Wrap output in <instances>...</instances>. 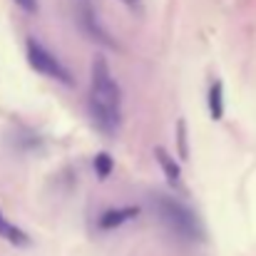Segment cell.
Segmentation results:
<instances>
[{
    "label": "cell",
    "instance_id": "cell-9",
    "mask_svg": "<svg viewBox=\"0 0 256 256\" xmlns=\"http://www.w3.org/2000/svg\"><path fill=\"white\" fill-rule=\"evenodd\" d=\"M92 164H94V174L100 176V179H107L112 170H114V160L107 154V152H97L94 154V160H92Z\"/></svg>",
    "mask_w": 256,
    "mask_h": 256
},
{
    "label": "cell",
    "instance_id": "cell-3",
    "mask_svg": "<svg viewBox=\"0 0 256 256\" xmlns=\"http://www.w3.org/2000/svg\"><path fill=\"white\" fill-rule=\"evenodd\" d=\"M25 55H28V62H30V68L35 70V72H40V75H45V78H50V80H55V82H60V85H72V75H70V70L60 62V58H55L40 40H35V38H28L25 40Z\"/></svg>",
    "mask_w": 256,
    "mask_h": 256
},
{
    "label": "cell",
    "instance_id": "cell-12",
    "mask_svg": "<svg viewBox=\"0 0 256 256\" xmlns=\"http://www.w3.org/2000/svg\"><path fill=\"white\" fill-rule=\"evenodd\" d=\"M122 2H124L130 10H140V8H142V0H122Z\"/></svg>",
    "mask_w": 256,
    "mask_h": 256
},
{
    "label": "cell",
    "instance_id": "cell-8",
    "mask_svg": "<svg viewBox=\"0 0 256 256\" xmlns=\"http://www.w3.org/2000/svg\"><path fill=\"white\" fill-rule=\"evenodd\" d=\"M206 104H209V117L214 122H219L224 117V85H222V80H214L209 85V100H206Z\"/></svg>",
    "mask_w": 256,
    "mask_h": 256
},
{
    "label": "cell",
    "instance_id": "cell-10",
    "mask_svg": "<svg viewBox=\"0 0 256 256\" xmlns=\"http://www.w3.org/2000/svg\"><path fill=\"white\" fill-rule=\"evenodd\" d=\"M176 147H179V157L186 160L189 157V144H186V122L184 120L176 122Z\"/></svg>",
    "mask_w": 256,
    "mask_h": 256
},
{
    "label": "cell",
    "instance_id": "cell-6",
    "mask_svg": "<svg viewBox=\"0 0 256 256\" xmlns=\"http://www.w3.org/2000/svg\"><path fill=\"white\" fill-rule=\"evenodd\" d=\"M154 157H157V164H160V170L164 174V179L170 182L172 186H179L182 184V167H179V162L172 157L164 147H157Z\"/></svg>",
    "mask_w": 256,
    "mask_h": 256
},
{
    "label": "cell",
    "instance_id": "cell-5",
    "mask_svg": "<svg viewBox=\"0 0 256 256\" xmlns=\"http://www.w3.org/2000/svg\"><path fill=\"white\" fill-rule=\"evenodd\" d=\"M140 216V206H117V209H107L102 216H100V229L102 232H112V229H120L124 226L127 222L137 219Z\"/></svg>",
    "mask_w": 256,
    "mask_h": 256
},
{
    "label": "cell",
    "instance_id": "cell-1",
    "mask_svg": "<svg viewBox=\"0 0 256 256\" xmlns=\"http://www.w3.org/2000/svg\"><path fill=\"white\" fill-rule=\"evenodd\" d=\"M87 107H90L94 127L102 134L114 137L120 132V124H122V92H120L117 80L110 72V65H107L104 55L92 58Z\"/></svg>",
    "mask_w": 256,
    "mask_h": 256
},
{
    "label": "cell",
    "instance_id": "cell-7",
    "mask_svg": "<svg viewBox=\"0 0 256 256\" xmlns=\"http://www.w3.org/2000/svg\"><path fill=\"white\" fill-rule=\"evenodd\" d=\"M0 239H5L12 246H30V236L18 224H12L2 212H0Z\"/></svg>",
    "mask_w": 256,
    "mask_h": 256
},
{
    "label": "cell",
    "instance_id": "cell-2",
    "mask_svg": "<svg viewBox=\"0 0 256 256\" xmlns=\"http://www.w3.org/2000/svg\"><path fill=\"white\" fill-rule=\"evenodd\" d=\"M152 209H154L157 219L182 242H189V244L204 242V226H202L199 216L176 196L160 194V192L152 194Z\"/></svg>",
    "mask_w": 256,
    "mask_h": 256
},
{
    "label": "cell",
    "instance_id": "cell-11",
    "mask_svg": "<svg viewBox=\"0 0 256 256\" xmlns=\"http://www.w3.org/2000/svg\"><path fill=\"white\" fill-rule=\"evenodd\" d=\"M15 5L25 12H38V0H15Z\"/></svg>",
    "mask_w": 256,
    "mask_h": 256
},
{
    "label": "cell",
    "instance_id": "cell-4",
    "mask_svg": "<svg viewBox=\"0 0 256 256\" xmlns=\"http://www.w3.org/2000/svg\"><path fill=\"white\" fill-rule=\"evenodd\" d=\"M80 22H82L85 32L94 40V42H102V45H107V48H114V42H112V38L107 35V30L102 28L100 18L94 15L92 8H87L85 2H82V8H80Z\"/></svg>",
    "mask_w": 256,
    "mask_h": 256
}]
</instances>
